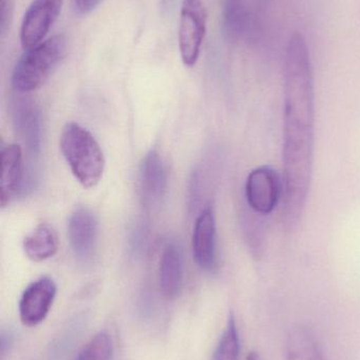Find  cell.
Masks as SVG:
<instances>
[{"mask_svg":"<svg viewBox=\"0 0 360 360\" xmlns=\"http://www.w3.org/2000/svg\"><path fill=\"white\" fill-rule=\"evenodd\" d=\"M56 292V285L49 277L32 283L19 302V316L23 325L34 327L42 323L50 312Z\"/></svg>","mask_w":360,"mask_h":360,"instance_id":"cell-7","label":"cell"},{"mask_svg":"<svg viewBox=\"0 0 360 360\" xmlns=\"http://www.w3.org/2000/svg\"><path fill=\"white\" fill-rule=\"evenodd\" d=\"M14 4L12 0H0V32L4 36L12 23Z\"/></svg>","mask_w":360,"mask_h":360,"instance_id":"cell-19","label":"cell"},{"mask_svg":"<svg viewBox=\"0 0 360 360\" xmlns=\"http://www.w3.org/2000/svg\"><path fill=\"white\" fill-rule=\"evenodd\" d=\"M141 186L144 200L149 205L160 202L166 193V169L156 151H150L142 162Z\"/></svg>","mask_w":360,"mask_h":360,"instance_id":"cell-11","label":"cell"},{"mask_svg":"<svg viewBox=\"0 0 360 360\" xmlns=\"http://www.w3.org/2000/svg\"><path fill=\"white\" fill-rule=\"evenodd\" d=\"M192 253L202 270L213 272L217 269L216 219L211 207H205L197 218L192 234Z\"/></svg>","mask_w":360,"mask_h":360,"instance_id":"cell-9","label":"cell"},{"mask_svg":"<svg viewBox=\"0 0 360 360\" xmlns=\"http://www.w3.org/2000/svg\"><path fill=\"white\" fill-rule=\"evenodd\" d=\"M260 1L266 2V0H260Z\"/></svg>","mask_w":360,"mask_h":360,"instance_id":"cell-22","label":"cell"},{"mask_svg":"<svg viewBox=\"0 0 360 360\" xmlns=\"http://www.w3.org/2000/svg\"><path fill=\"white\" fill-rule=\"evenodd\" d=\"M63 0H33L23 16L20 42L27 51L44 41L61 14Z\"/></svg>","mask_w":360,"mask_h":360,"instance_id":"cell-5","label":"cell"},{"mask_svg":"<svg viewBox=\"0 0 360 360\" xmlns=\"http://www.w3.org/2000/svg\"><path fill=\"white\" fill-rule=\"evenodd\" d=\"M207 13L203 0H182L179 25V49L186 67L198 63L206 35Z\"/></svg>","mask_w":360,"mask_h":360,"instance_id":"cell-4","label":"cell"},{"mask_svg":"<svg viewBox=\"0 0 360 360\" xmlns=\"http://www.w3.org/2000/svg\"><path fill=\"white\" fill-rule=\"evenodd\" d=\"M0 205L6 207L16 196L23 184V151L18 145L11 143L1 149Z\"/></svg>","mask_w":360,"mask_h":360,"instance_id":"cell-10","label":"cell"},{"mask_svg":"<svg viewBox=\"0 0 360 360\" xmlns=\"http://www.w3.org/2000/svg\"><path fill=\"white\" fill-rule=\"evenodd\" d=\"M113 344L107 333H99L84 347L76 360H112Z\"/></svg>","mask_w":360,"mask_h":360,"instance_id":"cell-18","label":"cell"},{"mask_svg":"<svg viewBox=\"0 0 360 360\" xmlns=\"http://www.w3.org/2000/svg\"><path fill=\"white\" fill-rule=\"evenodd\" d=\"M75 1V8L77 12L82 15L89 14L92 12L101 0H74Z\"/></svg>","mask_w":360,"mask_h":360,"instance_id":"cell-20","label":"cell"},{"mask_svg":"<svg viewBox=\"0 0 360 360\" xmlns=\"http://www.w3.org/2000/svg\"><path fill=\"white\" fill-rule=\"evenodd\" d=\"M67 51V39L56 34L25 51L12 74V86L17 92L30 93L46 84Z\"/></svg>","mask_w":360,"mask_h":360,"instance_id":"cell-3","label":"cell"},{"mask_svg":"<svg viewBox=\"0 0 360 360\" xmlns=\"http://www.w3.org/2000/svg\"><path fill=\"white\" fill-rule=\"evenodd\" d=\"M247 360H261L260 359L259 354L256 352H251L247 355Z\"/></svg>","mask_w":360,"mask_h":360,"instance_id":"cell-21","label":"cell"},{"mask_svg":"<svg viewBox=\"0 0 360 360\" xmlns=\"http://www.w3.org/2000/svg\"><path fill=\"white\" fill-rule=\"evenodd\" d=\"M184 281L183 257L175 243L165 247L160 262V285L165 297L175 300L181 293Z\"/></svg>","mask_w":360,"mask_h":360,"instance_id":"cell-12","label":"cell"},{"mask_svg":"<svg viewBox=\"0 0 360 360\" xmlns=\"http://www.w3.org/2000/svg\"><path fill=\"white\" fill-rule=\"evenodd\" d=\"M287 360H325L314 332L304 326L293 328L287 336Z\"/></svg>","mask_w":360,"mask_h":360,"instance_id":"cell-14","label":"cell"},{"mask_svg":"<svg viewBox=\"0 0 360 360\" xmlns=\"http://www.w3.org/2000/svg\"><path fill=\"white\" fill-rule=\"evenodd\" d=\"M249 207L260 215H268L283 198V181L271 167H260L252 171L245 186Z\"/></svg>","mask_w":360,"mask_h":360,"instance_id":"cell-6","label":"cell"},{"mask_svg":"<svg viewBox=\"0 0 360 360\" xmlns=\"http://www.w3.org/2000/svg\"><path fill=\"white\" fill-rule=\"evenodd\" d=\"M223 31L230 41H238L249 31V10L244 0H225L223 6Z\"/></svg>","mask_w":360,"mask_h":360,"instance_id":"cell-16","label":"cell"},{"mask_svg":"<svg viewBox=\"0 0 360 360\" xmlns=\"http://www.w3.org/2000/svg\"><path fill=\"white\" fill-rule=\"evenodd\" d=\"M15 122L23 134L27 148L34 153L39 151V115L33 103L27 101H18L15 105Z\"/></svg>","mask_w":360,"mask_h":360,"instance_id":"cell-15","label":"cell"},{"mask_svg":"<svg viewBox=\"0 0 360 360\" xmlns=\"http://www.w3.org/2000/svg\"><path fill=\"white\" fill-rule=\"evenodd\" d=\"M59 146L72 174L84 188H93L101 181L105 158L97 139L87 129L75 122L66 124Z\"/></svg>","mask_w":360,"mask_h":360,"instance_id":"cell-2","label":"cell"},{"mask_svg":"<svg viewBox=\"0 0 360 360\" xmlns=\"http://www.w3.org/2000/svg\"><path fill=\"white\" fill-rule=\"evenodd\" d=\"M240 338L234 314L228 316L225 331L222 334L211 360L240 359Z\"/></svg>","mask_w":360,"mask_h":360,"instance_id":"cell-17","label":"cell"},{"mask_svg":"<svg viewBox=\"0 0 360 360\" xmlns=\"http://www.w3.org/2000/svg\"><path fill=\"white\" fill-rule=\"evenodd\" d=\"M58 236L49 224H40L23 240V251L32 262H42L56 254Z\"/></svg>","mask_w":360,"mask_h":360,"instance_id":"cell-13","label":"cell"},{"mask_svg":"<svg viewBox=\"0 0 360 360\" xmlns=\"http://www.w3.org/2000/svg\"><path fill=\"white\" fill-rule=\"evenodd\" d=\"M314 149V77L304 34H292L285 56L283 220L297 228L312 177Z\"/></svg>","mask_w":360,"mask_h":360,"instance_id":"cell-1","label":"cell"},{"mask_svg":"<svg viewBox=\"0 0 360 360\" xmlns=\"http://www.w3.org/2000/svg\"><path fill=\"white\" fill-rule=\"evenodd\" d=\"M99 221L91 210L80 207L72 213L68 224V234L72 250L82 262L92 259L97 248Z\"/></svg>","mask_w":360,"mask_h":360,"instance_id":"cell-8","label":"cell"}]
</instances>
